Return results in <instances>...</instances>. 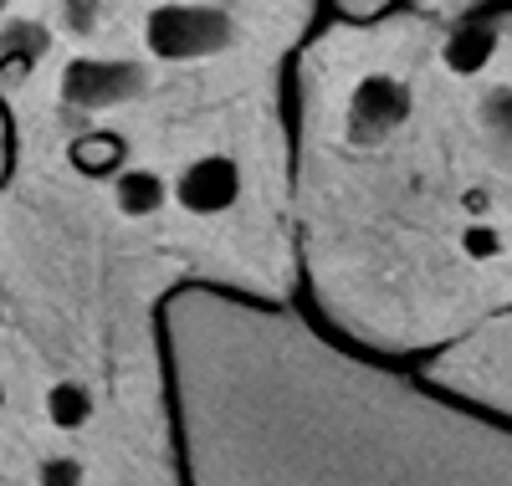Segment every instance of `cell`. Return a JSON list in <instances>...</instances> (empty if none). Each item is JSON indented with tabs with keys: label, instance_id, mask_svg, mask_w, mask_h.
I'll return each instance as SVG.
<instances>
[{
	"label": "cell",
	"instance_id": "3",
	"mask_svg": "<svg viewBox=\"0 0 512 486\" xmlns=\"http://www.w3.org/2000/svg\"><path fill=\"white\" fill-rule=\"evenodd\" d=\"M113 200H118L123 215H154L164 205V180H159V174H149V169H123Z\"/></svg>",
	"mask_w": 512,
	"mask_h": 486
},
{
	"label": "cell",
	"instance_id": "4",
	"mask_svg": "<svg viewBox=\"0 0 512 486\" xmlns=\"http://www.w3.org/2000/svg\"><path fill=\"white\" fill-rule=\"evenodd\" d=\"M41 47H47V31H41V26H11L6 36H0V72H6V77H26Z\"/></svg>",
	"mask_w": 512,
	"mask_h": 486
},
{
	"label": "cell",
	"instance_id": "1",
	"mask_svg": "<svg viewBox=\"0 0 512 486\" xmlns=\"http://www.w3.org/2000/svg\"><path fill=\"white\" fill-rule=\"evenodd\" d=\"M180 205L190 215H221L241 200V164L226 159V154H205L195 159L185 174H180V185H175Z\"/></svg>",
	"mask_w": 512,
	"mask_h": 486
},
{
	"label": "cell",
	"instance_id": "8",
	"mask_svg": "<svg viewBox=\"0 0 512 486\" xmlns=\"http://www.w3.org/2000/svg\"><path fill=\"white\" fill-rule=\"evenodd\" d=\"M461 246H466V256H472V261H492V256L502 251V241H497V231H492V226H466Z\"/></svg>",
	"mask_w": 512,
	"mask_h": 486
},
{
	"label": "cell",
	"instance_id": "7",
	"mask_svg": "<svg viewBox=\"0 0 512 486\" xmlns=\"http://www.w3.org/2000/svg\"><path fill=\"white\" fill-rule=\"evenodd\" d=\"M16 174V118H11V103L0 98V190L11 185Z\"/></svg>",
	"mask_w": 512,
	"mask_h": 486
},
{
	"label": "cell",
	"instance_id": "2",
	"mask_svg": "<svg viewBox=\"0 0 512 486\" xmlns=\"http://www.w3.org/2000/svg\"><path fill=\"white\" fill-rule=\"evenodd\" d=\"M123 139L118 134H108V128H93V134H77L72 139V149H67V159H72V169L82 174V180H108V174H123Z\"/></svg>",
	"mask_w": 512,
	"mask_h": 486
},
{
	"label": "cell",
	"instance_id": "11",
	"mask_svg": "<svg viewBox=\"0 0 512 486\" xmlns=\"http://www.w3.org/2000/svg\"><path fill=\"white\" fill-rule=\"evenodd\" d=\"M461 205H466V215H487V210H492V205H487V190H466Z\"/></svg>",
	"mask_w": 512,
	"mask_h": 486
},
{
	"label": "cell",
	"instance_id": "6",
	"mask_svg": "<svg viewBox=\"0 0 512 486\" xmlns=\"http://www.w3.org/2000/svg\"><path fill=\"white\" fill-rule=\"evenodd\" d=\"M487 52H492L487 31H461V36L451 41V67H456V72H472V67L487 62Z\"/></svg>",
	"mask_w": 512,
	"mask_h": 486
},
{
	"label": "cell",
	"instance_id": "12",
	"mask_svg": "<svg viewBox=\"0 0 512 486\" xmlns=\"http://www.w3.org/2000/svg\"><path fill=\"white\" fill-rule=\"evenodd\" d=\"M0 405H6V389H0Z\"/></svg>",
	"mask_w": 512,
	"mask_h": 486
},
{
	"label": "cell",
	"instance_id": "9",
	"mask_svg": "<svg viewBox=\"0 0 512 486\" xmlns=\"http://www.w3.org/2000/svg\"><path fill=\"white\" fill-rule=\"evenodd\" d=\"M41 486H82V466L77 461H47L41 466Z\"/></svg>",
	"mask_w": 512,
	"mask_h": 486
},
{
	"label": "cell",
	"instance_id": "5",
	"mask_svg": "<svg viewBox=\"0 0 512 486\" xmlns=\"http://www.w3.org/2000/svg\"><path fill=\"white\" fill-rule=\"evenodd\" d=\"M47 415H52V425H62V430L88 425V420H93V394L82 389V384H57V389L47 394Z\"/></svg>",
	"mask_w": 512,
	"mask_h": 486
},
{
	"label": "cell",
	"instance_id": "10",
	"mask_svg": "<svg viewBox=\"0 0 512 486\" xmlns=\"http://www.w3.org/2000/svg\"><path fill=\"white\" fill-rule=\"evenodd\" d=\"M333 6L344 11L349 21H374V16H379L384 6H390V0H333Z\"/></svg>",
	"mask_w": 512,
	"mask_h": 486
}]
</instances>
